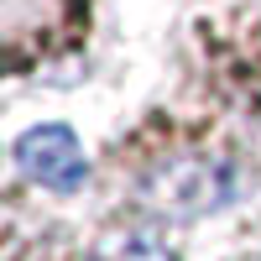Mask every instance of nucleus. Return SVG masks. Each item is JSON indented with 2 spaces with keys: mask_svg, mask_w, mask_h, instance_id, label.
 <instances>
[{
  "mask_svg": "<svg viewBox=\"0 0 261 261\" xmlns=\"http://www.w3.org/2000/svg\"><path fill=\"white\" fill-rule=\"evenodd\" d=\"M241 193V172L230 162H172L157 167L146 178V204L157 214H172V220H193V214H214L220 204H230Z\"/></svg>",
  "mask_w": 261,
  "mask_h": 261,
  "instance_id": "obj_1",
  "label": "nucleus"
},
{
  "mask_svg": "<svg viewBox=\"0 0 261 261\" xmlns=\"http://www.w3.org/2000/svg\"><path fill=\"white\" fill-rule=\"evenodd\" d=\"M16 167L32 183L58 188V193H73L89 178V157H84V146H79V136L68 125H32L16 141Z\"/></svg>",
  "mask_w": 261,
  "mask_h": 261,
  "instance_id": "obj_2",
  "label": "nucleus"
},
{
  "mask_svg": "<svg viewBox=\"0 0 261 261\" xmlns=\"http://www.w3.org/2000/svg\"><path fill=\"white\" fill-rule=\"evenodd\" d=\"M89 261H178L162 241H151V235H136V230H125V235H110V241H99Z\"/></svg>",
  "mask_w": 261,
  "mask_h": 261,
  "instance_id": "obj_3",
  "label": "nucleus"
}]
</instances>
